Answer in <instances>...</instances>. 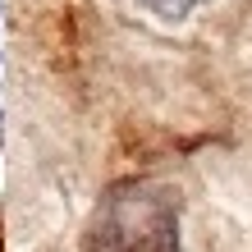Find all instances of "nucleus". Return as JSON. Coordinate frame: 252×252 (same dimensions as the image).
<instances>
[{"mask_svg": "<svg viewBox=\"0 0 252 252\" xmlns=\"http://www.w3.org/2000/svg\"><path fill=\"white\" fill-rule=\"evenodd\" d=\"M87 252H179V220L152 184H120L96 206Z\"/></svg>", "mask_w": 252, "mask_h": 252, "instance_id": "1", "label": "nucleus"}, {"mask_svg": "<svg viewBox=\"0 0 252 252\" xmlns=\"http://www.w3.org/2000/svg\"><path fill=\"white\" fill-rule=\"evenodd\" d=\"M160 5H184L188 9V5H206V0H160Z\"/></svg>", "mask_w": 252, "mask_h": 252, "instance_id": "2", "label": "nucleus"}]
</instances>
